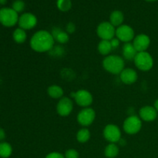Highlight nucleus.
Listing matches in <instances>:
<instances>
[{
    "label": "nucleus",
    "instance_id": "nucleus-1",
    "mask_svg": "<svg viewBox=\"0 0 158 158\" xmlns=\"http://www.w3.org/2000/svg\"><path fill=\"white\" fill-rule=\"evenodd\" d=\"M55 40L51 32L46 30H40L31 37V49L37 52H46L52 50L54 47Z\"/></svg>",
    "mask_w": 158,
    "mask_h": 158
},
{
    "label": "nucleus",
    "instance_id": "nucleus-2",
    "mask_svg": "<svg viewBox=\"0 0 158 158\" xmlns=\"http://www.w3.org/2000/svg\"><path fill=\"white\" fill-rule=\"evenodd\" d=\"M102 65L106 72L114 75H120L125 67L123 59L120 56L117 55L106 56L103 59Z\"/></svg>",
    "mask_w": 158,
    "mask_h": 158
},
{
    "label": "nucleus",
    "instance_id": "nucleus-3",
    "mask_svg": "<svg viewBox=\"0 0 158 158\" xmlns=\"http://www.w3.org/2000/svg\"><path fill=\"white\" fill-rule=\"evenodd\" d=\"M18 13L12 8L0 9V23L6 27H12L18 23Z\"/></svg>",
    "mask_w": 158,
    "mask_h": 158
},
{
    "label": "nucleus",
    "instance_id": "nucleus-4",
    "mask_svg": "<svg viewBox=\"0 0 158 158\" xmlns=\"http://www.w3.org/2000/svg\"><path fill=\"white\" fill-rule=\"evenodd\" d=\"M136 67L141 71H149L154 66V60L151 54L145 52H137L134 60Z\"/></svg>",
    "mask_w": 158,
    "mask_h": 158
},
{
    "label": "nucleus",
    "instance_id": "nucleus-5",
    "mask_svg": "<svg viewBox=\"0 0 158 158\" xmlns=\"http://www.w3.org/2000/svg\"><path fill=\"white\" fill-rule=\"evenodd\" d=\"M142 128V120L138 116L131 115L127 117L123 123V129L126 134L134 135L140 131Z\"/></svg>",
    "mask_w": 158,
    "mask_h": 158
},
{
    "label": "nucleus",
    "instance_id": "nucleus-6",
    "mask_svg": "<svg viewBox=\"0 0 158 158\" xmlns=\"http://www.w3.org/2000/svg\"><path fill=\"white\" fill-rule=\"evenodd\" d=\"M70 96L78 106L83 108L89 107L94 101L93 95L86 89H79L76 92H72Z\"/></svg>",
    "mask_w": 158,
    "mask_h": 158
},
{
    "label": "nucleus",
    "instance_id": "nucleus-7",
    "mask_svg": "<svg viewBox=\"0 0 158 158\" xmlns=\"http://www.w3.org/2000/svg\"><path fill=\"white\" fill-rule=\"evenodd\" d=\"M97 34L101 40H111L116 36V28L110 22H103L97 28Z\"/></svg>",
    "mask_w": 158,
    "mask_h": 158
},
{
    "label": "nucleus",
    "instance_id": "nucleus-8",
    "mask_svg": "<svg viewBox=\"0 0 158 158\" xmlns=\"http://www.w3.org/2000/svg\"><path fill=\"white\" fill-rule=\"evenodd\" d=\"M103 137L109 143H117L120 141L121 137V131L118 126L115 124H107L103 131Z\"/></svg>",
    "mask_w": 158,
    "mask_h": 158
},
{
    "label": "nucleus",
    "instance_id": "nucleus-9",
    "mask_svg": "<svg viewBox=\"0 0 158 158\" xmlns=\"http://www.w3.org/2000/svg\"><path fill=\"white\" fill-rule=\"evenodd\" d=\"M96 112L93 108L86 107L80 111L77 114V120L79 124L83 127H89L94 122Z\"/></svg>",
    "mask_w": 158,
    "mask_h": 158
},
{
    "label": "nucleus",
    "instance_id": "nucleus-10",
    "mask_svg": "<svg viewBox=\"0 0 158 158\" xmlns=\"http://www.w3.org/2000/svg\"><path fill=\"white\" fill-rule=\"evenodd\" d=\"M116 37L120 42L127 43H131L135 37L134 30L128 25H121L116 29Z\"/></svg>",
    "mask_w": 158,
    "mask_h": 158
},
{
    "label": "nucleus",
    "instance_id": "nucleus-11",
    "mask_svg": "<svg viewBox=\"0 0 158 158\" xmlns=\"http://www.w3.org/2000/svg\"><path fill=\"white\" fill-rule=\"evenodd\" d=\"M73 109V103L68 97H63L60 99L56 105V112L61 117H68Z\"/></svg>",
    "mask_w": 158,
    "mask_h": 158
},
{
    "label": "nucleus",
    "instance_id": "nucleus-12",
    "mask_svg": "<svg viewBox=\"0 0 158 158\" xmlns=\"http://www.w3.org/2000/svg\"><path fill=\"white\" fill-rule=\"evenodd\" d=\"M18 24L21 29H24V30H29V29H33L36 26L37 18L32 13L26 12L19 16Z\"/></svg>",
    "mask_w": 158,
    "mask_h": 158
},
{
    "label": "nucleus",
    "instance_id": "nucleus-13",
    "mask_svg": "<svg viewBox=\"0 0 158 158\" xmlns=\"http://www.w3.org/2000/svg\"><path fill=\"white\" fill-rule=\"evenodd\" d=\"M132 43L137 52H145L151 44V39L146 34H139L134 37Z\"/></svg>",
    "mask_w": 158,
    "mask_h": 158
},
{
    "label": "nucleus",
    "instance_id": "nucleus-14",
    "mask_svg": "<svg viewBox=\"0 0 158 158\" xmlns=\"http://www.w3.org/2000/svg\"><path fill=\"white\" fill-rule=\"evenodd\" d=\"M120 79L124 84L131 85L137 82L138 75L135 69L131 68H124V69L120 73Z\"/></svg>",
    "mask_w": 158,
    "mask_h": 158
},
{
    "label": "nucleus",
    "instance_id": "nucleus-15",
    "mask_svg": "<svg viewBox=\"0 0 158 158\" xmlns=\"http://www.w3.org/2000/svg\"><path fill=\"white\" fill-rule=\"evenodd\" d=\"M157 117V111L154 106H145L140 108L139 110V117L141 120L146 122L154 121Z\"/></svg>",
    "mask_w": 158,
    "mask_h": 158
},
{
    "label": "nucleus",
    "instance_id": "nucleus-16",
    "mask_svg": "<svg viewBox=\"0 0 158 158\" xmlns=\"http://www.w3.org/2000/svg\"><path fill=\"white\" fill-rule=\"evenodd\" d=\"M51 34H52L54 40L60 44H65V43H68L69 40V34L66 32V31L62 30L59 27L53 28Z\"/></svg>",
    "mask_w": 158,
    "mask_h": 158
},
{
    "label": "nucleus",
    "instance_id": "nucleus-17",
    "mask_svg": "<svg viewBox=\"0 0 158 158\" xmlns=\"http://www.w3.org/2000/svg\"><path fill=\"white\" fill-rule=\"evenodd\" d=\"M122 53L125 60L131 61V60H134L136 55L137 54V51L136 50L132 43H127L123 44Z\"/></svg>",
    "mask_w": 158,
    "mask_h": 158
},
{
    "label": "nucleus",
    "instance_id": "nucleus-18",
    "mask_svg": "<svg viewBox=\"0 0 158 158\" xmlns=\"http://www.w3.org/2000/svg\"><path fill=\"white\" fill-rule=\"evenodd\" d=\"M123 20H124V15L120 10L114 11L110 15V23L115 28L123 25Z\"/></svg>",
    "mask_w": 158,
    "mask_h": 158
},
{
    "label": "nucleus",
    "instance_id": "nucleus-19",
    "mask_svg": "<svg viewBox=\"0 0 158 158\" xmlns=\"http://www.w3.org/2000/svg\"><path fill=\"white\" fill-rule=\"evenodd\" d=\"M47 94L52 99H61L63 97L64 91L63 88L58 85H51L48 87Z\"/></svg>",
    "mask_w": 158,
    "mask_h": 158
},
{
    "label": "nucleus",
    "instance_id": "nucleus-20",
    "mask_svg": "<svg viewBox=\"0 0 158 158\" xmlns=\"http://www.w3.org/2000/svg\"><path fill=\"white\" fill-rule=\"evenodd\" d=\"M12 38L16 43L23 44L26 41V39H27V34H26V30L21 29V28H17L12 33Z\"/></svg>",
    "mask_w": 158,
    "mask_h": 158
},
{
    "label": "nucleus",
    "instance_id": "nucleus-21",
    "mask_svg": "<svg viewBox=\"0 0 158 158\" xmlns=\"http://www.w3.org/2000/svg\"><path fill=\"white\" fill-rule=\"evenodd\" d=\"M97 49H98V52L101 55L105 56H109L111 51L113 50V48L110 44V41H109V40H101L99 43Z\"/></svg>",
    "mask_w": 158,
    "mask_h": 158
},
{
    "label": "nucleus",
    "instance_id": "nucleus-22",
    "mask_svg": "<svg viewBox=\"0 0 158 158\" xmlns=\"http://www.w3.org/2000/svg\"><path fill=\"white\" fill-rule=\"evenodd\" d=\"M119 147L117 143H110L104 149V155L107 158H115L119 154Z\"/></svg>",
    "mask_w": 158,
    "mask_h": 158
},
{
    "label": "nucleus",
    "instance_id": "nucleus-23",
    "mask_svg": "<svg viewBox=\"0 0 158 158\" xmlns=\"http://www.w3.org/2000/svg\"><path fill=\"white\" fill-rule=\"evenodd\" d=\"M90 131L86 127L80 129V131H78V132L77 134V141L81 143H85L89 141V140L90 139Z\"/></svg>",
    "mask_w": 158,
    "mask_h": 158
},
{
    "label": "nucleus",
    "instance_id": "nucleus-24",
    "mask_svg": "<svg viewBox=\"0 0 158 158\" xmlns=\"http://www.w3.org/2000/svg\"><path fill=\"white\" fill-rule=\"evenodd\" d=\"M12 154V148L7 142L0 143V157L9 158Z\"/></svg>",
    "mask_w": 158,
    "mask_h": 158
},
{
    "label": "nucleus",
    "instance_id": "nucleus-25",
    "mask_svg": "<svg viewBox=\"0 0 158 158\" xmlns=\"http://www.w3.org/2000/svg\"><path fill=\"white\" fill-rule=\"evenodd\" d=\"M57 7L62 12H67L72 7L71 0H57Z\"/></svg>",
    "mask_w": 158,
    "mask_h": 158
},
{
    "label": "nucleus",
    "instance_id": "nucleus-26",
    "mask_svg": "<svg viewBox=\"0 0 158 158\" xmlns=\"http://www.w3.org/2000/svg\"><path fill=\"white\" fill-rule=\"evenodd\" d=\"M25 2L23 0H15L14 1V2L12 3V9L19 13V12H22L25 9Z\"/></svg>",
    "mask_w": 158,
    "mask_h": 158
},
{
    "label": "nucleus",
    "instance_id": "nucleus-27",
    "mask_svg": "<svg viewBox=\"0 0 158 158\" xmlns=\"http://www.w3.org/2000/svg\"><path fill=\"white\" fill-rule=\"evenodd\" d=\"M65 158H79L80 154L78 151L75 149H69L65 152Z\"/></svg>",
    "mask_w": 158,
    "mask_h": 158
},
{
    "label": "nucleus",
    "instance_id": "nucleus-28",
    "mask_svg": "<svg viewBox=\"0 0 158 158\" xmlns=\"http://www.w3.org/2000/svg\"><path fill=\"white\" fill-rule=\"evenodd\" d=\"M66 31L68 34H72L73 32H75L76 31V26L73 23H69L66 25Z\"/></svg>",
    "mask_w": 158,
    "mask_h": 158
},
{
    "label": "nucleus",
    "instance_id": "nucleus-29",
    "mask_svg": "<svg viewBox=\"0 0 158 158\" xmlns=\"http://www.w3.org/2000/svg\"><path fill=\"white\" fill-rule=\"evenodd\" d=\"M45 158H65V157L60 152H51L48 154Z\"/></svg>",
    "mask_w": 158,
    "mask_h": 158
},
{
    "label": "nucleus",
    "instance_id": "nucleus-30",
    "mask_svg": "<svg viewBox=\"0 0 158 158\" xmlns=\"http://www.w3.org/2000/svg\"><path fill=\"white\" fill-rule=\"evenodd\" d=\"M110 44H111V46H112L113 49H116V48H118L120 44V41L116 36L114 37V38H113L111 40H110Z\"/></svg>",
    "mask_w": 158,
    "mask_h": 158
},
{
    "label": "nucleus",
    "instance_id": "nucleus-31",
    "mask_svg": "<svg viewBox=\"0 0 158 158\" xmlns=\"http://www.w3.org/2000/svg\"><path fill=\"white\" fill-rule=\"evenodd\" d=\"M6 132H5V131L2 129V128L0 127V141L2 142L3 140L6 139Z\"/></svg>",
    "mask_w": 158,
    "mask_h": 158
},
{
    "label": "nucleus",
    "instance_id": "nucleus-32",
    "mask_svg": "<svg viewBox=\"0 0 158 158\" xmlns=\"http://www.w3.org/2000/svg\"><path fill=\"white\" fill-rule=\"evenodd\" d=\"M118 143H120V145H123V146H124V145L127 143V142H126V140H125L124 138H121L120 140V141L118 142Z\"/></svg>",
    "mask_w": 158,
    "mask_h": 158
},
{
    "label": "nucleus",
    "instance_id": "nucleus-33",
    "mask_svg": "<svg viewBox=\"0 0 158 158\" xmlns=\"http://www.w3.org/2000/svg\"><path fill=\"white\" fill-rule=\"evenodd\" d=\"M154 107L155 108V110H156L157 111V113H158V99L157 100H156L155 102H154Z\"/></svg>",
    "mask_w": 158,
    "mask_h": 158
},
{
    "label": "nucleus",
    "instance_id": "nucleus-34",
    "mask_svg": "<svg viewBox=\"0 0 158 158\" xmlns=\"http://www.w3.org/2000/svg\"><path fill=\"white\" fill-rule=\"evenodd\" d=\"M7 2V0H0V5H5Z\"/></svg>",
    "mask_w": 158,
    "mask_h": 158
},
{
    "label": "nucleus",
    "instance_id": "nucleus-35",
    "mask_svg": "<svg viewBox=\"0 0 158 158\" xmlns=\"http://www.w3.org/2000/svg\"><path fill=\"white\" fill-rule=\"evenodd\" d=\"M145 1H148V2H155L157 0H145Z\"/></svg>",
    "mask_w": 158,
    "mask_h": 158
}]
</instances>
